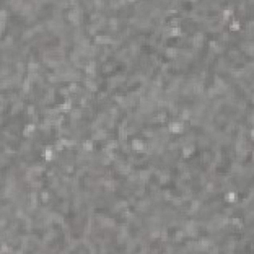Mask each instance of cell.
Wrapping results in <instances>:
<instances>
[{
  "instance_id": "obj_1",
  "label": "cell",
  "mask_w": 254,
  "mask_h": 254,
  "mask_svg": "<svg viewBox=\"0 0 254 254\" xmlns=\"http://www.w3.org/2000/svg\"><path fill=\"white\" fill-rule=\"evenodd\" d=\"M184 129V125L180 123V122H173L169 125V130L172 132V133H180L182 132V130Z\"/></svg>"
},
{
  "instance_id": "obj_2",
  "label": "cell",
  "mask_w": 254,
  "mask_h": 254,
  "mask_svg": "<svg viewBox=\"0 0 254 254\" xmlns=\"http://www.w3.org/2000/svg\"><path fill=\"white\" fill-rule=\"evenodd\" d=\"M144 143L141 141V140H133L132 141V148L134 149V150H136V151H142L143 149H144Z\"/></svg>"
},
{
  "instance_id": "obj_3",
  "label": "cell",
  "mask_w": 254,
  "mask_h": 254,
  "mask_svg": "<svg viewBox=\"0 0 254 254\" xmlns=\"http://www.w3.org/2000/svg\"><path fill=\"white\" fill-rule=\"evenodd\" d=\"M35 124H28L26 125V127L24 128V131H23V134L25 135V136H30V134L35 130Z\"/></svg>"
},
{
  "instance_id": "obj_4",
  "label": "cell",
  "mask_w": 254,
  "mask_h": 254,
  "mask_svg": "<svg viewBox=\"0 0 254 254\" xmlns=\"http://www.w3.org/2000/svg\"><path fill=\"white\" fill-rule=\"evenodd\" d=\"M169 34H170V36L172 37H177V36H180L182 34V30L180 27H172L170 30H169Z\"/></svg>"
},
{
  "instance_id": "obj_5",
  "label": "cell",
  "mask_w": 254,
  "mask_h": 254,
  "mask_svg": "<svg viewBox=\"0 0 254 254\" xmlns=\"http://www.w3.org/2000/svg\"><path fill=\"white\" fill-rule=\"evenodd\" d=\"M193 152H194V146H187L183 149V156L185 158H188Z\"/></svg>"
},
{
  "instance_id": "obj_6",
  "label": "cell",
  "mask_w": 254,
  "mask_h": 254,
  "mask_svg": "<svg viewBox=\"0 0 254 254\" xmlns=\"http://www.w3.org/2000/svg\"><path fill=\"white\" fill-rule=\"evenodd\" d=\"M85 70H86V73H90V74H93L94 72H95V65L93 62H91V63L87 64V66H86V68H85Z\"/></svg>"
},
{
  "instance_id": "obj_7",
  "label": "cell",
  "mask_w": 254,
  "mask_h": 254,
  "mask_svg": "<svg viewBox=\"0 0 254 254\" xmlns=\"http://www.w3.org/2000/svg\"><path fill=\"white\" fill-rule=\"evenodd\" d=\"M239 28H240V23H239V21H237V20H233L232 23H231L230 26H229V29H230L231 31H238Z\"/></svg>"
},
{
  "instance_id": "obj_8",
  "label": "cell",
  "mask_w": 254,
  "mask_h": 254,
  "mask_svg": "<svg viewBox=\"0 0 254 254\" xmlns=\"http://www.w3.org/2000/svg\"><path fill=\"white\" fill-rule=\"evenodd\" d=\"M53 156H54V153H53V150H51L50 148H47L45 151V159L47 161H51L53 159Z\"/></svg>"
},
{
  "instance_id": "obj_9",
  "label": "cell",
  "mask_w": 254,
  "mask_h": 254,
  "mask_svg": "<svg viewBox=\"0 0 254 254\" xmlns=\"http://www.w3.org/2000/svg\"><path fill=\"white\" fill-rule=\"evenodd\" d=\"M71 108H72V101H67L63 104L59 105V109H61V110H69Z\"/></svg>"
},
{
  "instance_id": "obj_10",
  "label": "cell",
  "mask_w": 254,
  "mask_h": 254,
  "mask_svg": "<svg viewBox=\"0 0 254 254\" xmlns=\"http://www.w3.org/2000/svg\"><path fill=\"white\" fill-rule=\"evenodd\" d=\"M83 149H84V151H91L92 150V148H93V144H92V142L91 141H85L84 143H83Z\"/></svg>"
},
{
  "instance_id": "obj_11",
  "label": "cell",
  "mask_w": 254,
  "mask_h": 254,
  "mask_svg": "<svg viewBox=\"0 0 254 254\" xmlns=\"http://www.w3.org/2000/svg\"><path fill=\"white\" fill-rule=\"evenodd\" d=\"M166 54H167L168 57L173 58V57H175V56L177 55V50H176L175 48H168V49L166 50Z\"/></svg>"
},
{
  "instance_id": "obj_12",
  "label": "cell",
  "mask_w": 254,
  "mask_h": 254,
  "mask_svg": "<svg viewBox=\"0 0 254 254\" xmlns=\"http://www.w3.org/2000/svg\"><path fill=\"white\" fill-rule=\"evenodd\" d=\"M226 200H227V201H230V202L235 201L236 200L235 193H233V192H229V193L226 195Z\"/></svg>"
},
{
  "instance_id": "obj_13",
  "label": "cell",
  "mask_w": 254,
  "mask_h": 254,
  "mask_svg": "<svg viewBox=\"0 0 254 254\" xmlns=\"http://www.w3.org/2000/svg\"><path fill=\"white\" fill-rule=\"evenodd\" d=\"M30 84H31V81L29 79H25L24 82H23V91L24 92H28L30 90Z\"/></svg>"
},
{
  "instance_id": "obj_14",
  "label": "cell",
  "mask_w": 254,
  "mask_h": 254,
  "mask_svg": "<svg viewBox=\"0 0 254 254\" xmlns=\"http://www.w3.org/2000/svg\"><path fill=\"white\" fill-rule=\"evenodd\" d=\"M231 14H232V10L231 9H224L222 11V16H223L224 20H227L229 18V16H231Z\"/></svg>"
},
{
  "instance_id": "obj_15",
  "label": "cell",
  "mask_w": 254,
  "mask_h": 254,
  "mask_svg": "<svg viewBox=\"0 0 254 254\" xmlns=\"http://www.w3.org/2000/svg\"><path fill=\"white\" fill-rule=\"evenodd\" d=\"M39 68V65L35 62H30V63L28 64V69H29V71H32V72H34L35 70H37Z\"/></svg>"
},
{
  "instance_id": "obj_16",
  "label": "cell",
  "mask_w": 254,
  "mask_h": 254,
  "mask_svg": "<svg viewBox=\"0 0 254 254\" xmlns=\"http://www.w3.org/2000/svg\"><path fill=\"white\" fill-rule=\"evenodd\" d=\"M86 86L91 90V91H96V84L91 81H87L86 82Z\"/></svg>"
},
{
  "instance_id": "obj_17",
  "label": "cell",
  "mask_w": 254,
  "mask_h": 254,
  "mask_svg": "<svg viewBox=\"0 0 254 254\" xmlns=\"http://www.w3.org/2000/svg\"><path fill=\"white\" fill-rule=\"evenodd\" d=\"M190 116V110H188V109H186V110H184L183 111V113H182V118L184 119V120H188Z\"/></svg>"
},
{
  "instance_id": "obj_18",
  "label": "cell",
  "mask_w": 254,
  "mask_h": 254,
  "mask_svg": "<svg viewBox=\"0 0 254 254\" xmlns=\"http://www.w3.org/2000/svg\"><path fill=\"white\" fill-rule=\"evenodd\" d=\"M109 24H110V26L113 28V29H115V28L117 27L118 20L116 18H111L109 20Z\"/></svg>"
},
{
  "instance_id": "obj_19",
  "label": "cell",
  "mask_w": 254,
  "mask_h": 254,
  "mask_svg": "<svg viewBox=\"0 0 254 254\" xmlns=\"http://www.w3.org/2000/svg\"><path fill=\"white\" fill-rule=\"evenodd\" d=\"M166 119H167V115H166L165 112H161V113L158 114V120H159L160 122H164Z\"/></svg>"
},
{
  "instance_id": "obj_20",
  "label": "cell",
  "mask_w": 254,
  "mask_h": 254,
  "mask_svg": "<svg viewBox=\"0 0 254 254\" xmlns=\"http://www.w3.org/2000/svg\"><path fill=\"white\" fill-rule=\"evenodd\" d=\"M170 24H171V26H173V27H178V25H179V19L173 18L170 21Z\"/></svg>"
},
{
  "instance_id": "obj_21",
  "label": "cell",
  "mask_w": 254,
  "mask_h": 254,
  "mask_svg": "<svg viewBox=\"0 0 254 254\" xmlns=\"http://www.w3.org/2000/svg\"><path fill=\"white\" fill-rule=\"evenodd\" d=\"M200 207V201L199 200H194L193 201V205H192V209L193 210H196V209H199Z\"/></svg>"
},
{
  "instance_id": "obj_22",
  "label": "cell",
  "mask_w": 254,
  "mask_h": 254,
  "mask_svg": "<svg viewBox=\"0 0 254 254\" xmlns=\"http://www.w3.org/2000/svg\"><path fill=\"white\" fill-rule=\"evenodd\" d=\"M41 198H42L43 201H47V200H49V193L48 192H43L41 194Z\"/></svg>"
},
{
  "instance_id": "obj_23",
  "label": "cell",
  "mask_w": 254,
  "mask_h": 254,
  "mask_svg": "<svg viewBox=\"0 0 254 254\" xmlns=\"http://www.w3.org/2000/svg\"><path fill=\"white\" fill-rule=\"evenodd\" d=\"M77 90H78V85H77V83H75V82H72V83H71V85L69 86V91L73 92V91H75Z\"/></svg>"
},
{
  "instance_id": "obj_24",
  "label": "cell",
  "mask_w": 254,
  "mask_h": 254,
  "mask_svg": "<svg viewBox=\"0 0 254 254\" xmlns=\"http://www.w3.org/2000/svg\"><path fill=\"white\" fill-rule=\"evenodd\" d=\"M27 112L29 115H33L34 114V112H35V108H34V106H32V105H29L28 106V109H27Z\"/></svg>"
},
{
  "instance_id": "obj_25",
  "label": "cell",
  "mask_w": 254,
  "mask_h": 254,
  "mask_svg": "<svg viewBox=\"0 0 254 254\" xmlns=\"http://www.w3.org/2000/svg\"><path fill=\"white\" fill-rule=\"evenodd\" d=\"M231 223L234 224V225H238V224H240V219L239 218H232L231 219Z\"/></svg>"
},
{
  "instance_id": "obj_26",
  "label": "cell",
  "mask_w": 254,
  "mask_h": 254,
  "mask_svg": "<svg viewBox=\"0 0 254 254\" xmlns=\"http://www.w3.org/2000/svg\"><path fill=\"white\" fill-rule=\"evenodd\" d=\"M0 15H1V20H4L5 17H6V11L5 10H1Z\"/></svg>"
},
{
  "instance_id": "obj_27",
  "label": "cell",
  "mask_w": 254,
  "mask_h": 254,
  "mask_svg": "<svg viewBox=\"0 0 254 254\" xmlns=\"http://www.w3.org/2000/svg\"><path fill=\"white\" fill-rule=\"evenodd\" d=\"M217 45H218V43H217L215 41H213V40L209 42V46H210V48H214V47H215Z\"/></svg>"
},
{
  "instance_id": "obj_28",
  "label": "cell",
  "mask_w": 254,
  "mask_h": 254,
  "mask_svg": "<svg viewBox=\"0 0 254 254\" xmlns=\"http://www.w3.org/2000/svg\"><path fill=\"white\" fill-rule=\"evenodd\" d=\"M73 166H69V167H68V172L71 173V172H73Z\"/></svg>"
}]
</instances>
